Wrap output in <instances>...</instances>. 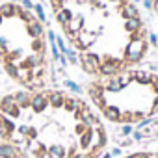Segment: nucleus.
Returning <instances> with one entry per match:
<instances>
[{
    "label": "nucleus",
    "instance_id": "nucleus-3",
    "mask_svg": "<svg viewBox=\"0 0 158 158\" xmlns=\"http://www.w3.org/2000/svg\"><path fill=\"white\" fill-rule=\"evenodd\" d=\"M0 65L28 91L45 89L50 82L45 26L30 8L17 2L0 4Z\"/></svg>",
    "mask_w": 158,
    "mask_h": 158
},
{
    "label": "nucleus",
    "instance_id": "nucleus-4",
    "mask_svg": "<svg viewBox=\"0 0 158 158\" xmlns=\"http://www.w3.org/2000/svg\"><path fill=\"white\" fill-rule=\"evenodd\" d=\"M93 106L112 123L134 125L158 114V74L143 69L99 76L88 86Z\"/></svg>",
    "mask_w": 158,
    "mask_h": 158
},
{
    "label": "nucleus",
    "instance_id": "nucleus-1",
    "mask_svg": "<svg viewBox=\"0 0 158 158\" xmlns=\"http://www.w3.org/2000/svg\"><path fill=\"white\" fill-rule=\"evenodd\" d=\"M0 139L34 158H99L106 130L99 115L67 91H17L0 99Z\"/></svg>",
    "mask_w": 158,
    "mask_h": 158
},
{
    "label": "nucleus",
    "instance_id": "nucleus-2",
    "mask_svg": "<svg viewBox=\"0 0 158 158\" xmlns=\"http://www.w3.org/2000/svg\"><path fill=\"white\" fill-rule=\"evenodd\" d=\"M80 67L99 78L138 65L149 50L145 21L132 0H48Z\"/></svg>",
    "mask_w": 158,
    "mask_h": 158
},
{
    "label": "nucleus",
    "instance_id": "nucleus-6",
    "mask_svg": "<svg viewBox=\"0 0 158 158\" xmlns=\"http://www.w3.org/2000/svg\"><path fill=\"white\" fill-rule=\"evenodd\" d=\"M125 158H158V152H149V151H141V152H134L130 156Z\"/></svg>",
    "mask_w": 158,
    "mask_h": 158
},
{
    "label": "nucleus",
    "instance_id": "nucleus-7",
    "mask_svg": "<svg viewBox=\"0 0 158 158\" xmlns=\"http://www.w3.org/2000/svg\"><path fill=\"white\" fill-rule=\"evenodd\" d=\"M149 4H151V10L154 11V15H158V0H149Z\"/></svg>",
    "mask_w": 158,
    "mask_h": 158
},
{
    "label": "nucleus",
    "instance_id": "nucleus-5",
    "mask_svg": "<svg viewBox=\"0 0 158 158\" xmlns=\"http://www.w3.org/2000/svg\"><path fill=\"white\" fill-rule=\"evenodd\" d=\"M0 158H26L24 152L21 149H17L15 145L8 143V141H2L0 139Z\"/></svg>",
    "mask_w": 158,
    "mask_h": 158
}]
</instances>
